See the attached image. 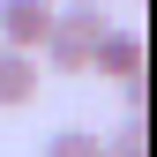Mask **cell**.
<instances>
[{"label": "cell", "instance_id": "cell-1", "mask_svg": "<svg viewBox=\"0 0 157 157\" xmlns=\"http://www.w3.org/2000/svg\"><path fill=\"white\" fill-rule=\"evenodd\" d=\"M105 30H112V15L97 8V0H67V8H52V30H45V45H37V60L52 75H90V52H97Z\"/></svg>", "mask_w": 157, "mask_h": 157}, {"label": "cell", "instance_id": "cell-2", "mask_svg": "<svg viewBox=\"0 0 157 157\" xmlns=\"http://www.w3.org/2000/svg\"><path fill=\"white\" fill-rule=\"evenodd\" d=\"M90 75L120 82L127 105H135V97H142V37H135V30H105V37H97V52H90Z\"/></svg>", "mask_w": 157, "mask_h": 157}, {"label": "cell", "instance_id": "cell-3", "mask_svg": "<svg viewBox=\"0 0 157 157\" xmlns=\"http://www.w3.org/2000/svg\"><path fill=\"white\" fill-rule=\"evenodd\" d=\"M45 30H52V0H0V45L37 52Z\"/></svg>", "mask_w": 157, "mask_h": 157}, {"label": "cell", "instance_id": "cell-4", "mask_svg": "<svg viewBox=\"0 0 157 157\" xmlns=\"http://www.w3.org/2000/svg\"><path fill=\"white\" fill-rule=\"evenodd\" d=\"M37 52H23V45H0V112H23V105H37Z\"/></svg>", "mask_w": 157, "mask_h": 157}, {"label": "cell", "instance_id": "cell-5", "mask_svg": "<svg viewBox=\"0 0 157 157\" xmlns=\"http://www.w3.org/2000/svg\"><path fill=\"white\" fill-rule=\"evenodd\" d=\"M45 157H105V135H90V127H60V135H45Z\"/></svg>", "mask_w": 157, "mask_h": 157}, {"label": "cell", "instance_id": "cell-6", "mask_svg": "<svg viewBox=\"0 0 157 157\" xmlns=\"http://www.w3.org/2000/svg\"><path fill=\"white\" fill-rule=\"evenodd\" d=\"M105 157H150V127H142V112H127V120L112 127V142H105Z\"/></svg>", "mask_w": 157, "mask_h": 157}]
</instances>
